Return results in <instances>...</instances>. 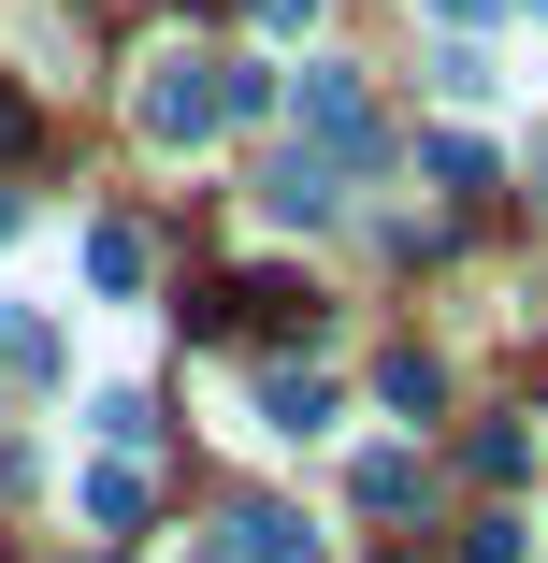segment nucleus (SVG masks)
I'll use <instances>...</instances> for the list:
<instances>
[{
  "label": "nucleus",
  "instance_id": "1",
  "mask_svg": "<svg viewBox=\"0 0 548 563\" xmlns=\"http://www.w3.org/2000/svg\"><path fill=\"white\" fill-rule=\"evenodd\" d=\"M232 101H260V73H232V58H159V73H145V131H159V145H202Z\"/></svg>",
  "mask_w": 548,
  "mask_h": 563
},
{
  "label": "nucleus",
  "instance_id": "5",
  "mask_svg": "<svg viewBox=\"0 0 548 563\" xmlns=\"http://www.w3.org/2000/svg\"><path fill=\"white\" fill-rule=\"evenodd\" d=\"M433 15H462V30H491V15H505V0H433Z\"/></svg>",
  "mask_w": 548,
  "mask_h": 563
},
{
  "label": "nucleus",
  "instance_id": "7",
  "mask_svg": "<svg viewBox=\"0 0 548 563\" xmlns=\"http://www.w3.org/2000/svg\"><path fill=\"white\" fill-rule=\"evenodd\" d=\"M534 188H548V145H534Z\"/></svg>",
  "mask_w": 548,
  "mask_h": 563
},
{
  "label": "nucleus",
  "instance_id": "4",
  "mask_svg": "<svg viewBox=\"0 0 548 563\" xmlns=\"http://www.w3.org/2000/svg\"><path fill=\"white\" fill-rule=\"evenodd\" d=\"M87 275L101 289H145V232H87Z\"/></svg>",
  "mask_w": 548,
  "mask_h": 563
},
{
  "label": "nucleus",
  "instance_id": "6",
  "mask_svg": "<svg viewBox=\"0 0 548 563\" xmlns=\"http://www.w3.org/2000/svg\"><path fill=\"white\" fill-rule=\"evenodd\" d=\"M0 145H30V101H15V87H0Z\"/></svg>",
  "mask_w": 548,
  "mask_h": 563
},
{
  "label": "nucleus",
  "instance_id": "2",
  "mask_svg": "<svg viewBox=\"0 0 548 563\" xmlns=\"http://www.w3.org/2000/svg\"><path fill=\"white\" fill-rule=\"evenodd\" d=\"M303 117H317V145H361V159H376V117H361V87H347V73H317V87H303Z\"/></svg>",
  "mask_w": 548,
  "mask_h": 563
},
{
  "label": "nucleus",
  "instance_id": "3",
  "mask_svg": "<svg viewBox=\"0 0 548 563\" xmlns=\"http://www.w3.org/2000/svg\"><path fill=\"white\" fill-rule=\"evenodd\" d=\"M260 419H275V433H333V390H317V376H275Z\"/></svg>",
  "mask_w": 548,
  "mask_h": 563
}]
</instances>
